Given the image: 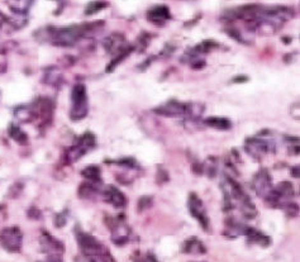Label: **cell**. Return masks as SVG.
Listing matches in <instances>:
<instances>
[{"label":"cell","instance_id":"cell-1","mask_svg":"<svg viewBox=\"0 0 300 262\" xmlns=\"http://www.w3.org/2000/svg\"><path fill=\"white\" fill-rule=\"evenodd\" d=\"M104 26L103 22H94V23H80L71 24L66 27H47L45 29L46 40L57 47H71L84 37L102 28Z\"/></svg>","mask_w":300,"mask_h":262},{"label":"cell","instance_id":"cell-2","mask_svg":"<svg viewBox=\"0 0 300 262\" xmlns=\"http://www.w3.org/2000/svg\"><path fill=\"white\" fill-rule=\"evenodd\" d=\"M222 189L223 194H224L226 208L228 210L233 208L239 209V212L248 219H253L257 215V209H256L255 204L252 203L250 196L245 193V190L236 180L227 176L223 181Z\"/></svg>","mask_w":300,"mask_h":262},{"label":"cell","instance_id":"cell-3","mask_svg":"<svg viewBox=\"0 0 300 262\" xmlns=\"http://www.w3.org/2000/svg\"><path fill=\"white\" fill-rule=\"evenodd\" d=\"M204 105L199 103H182L179 100H168L155 108V113L166 118H181L186 117L189 119H198L203 114Z\"/></svg>","mask_w":300,"mask_h":262},{"label":"cell","instance_id":"cell-4","mask_svg":"<svg viewBox=\"0 0 300 262\" xmlns=\"http://www.w3.org/2000/svg\"><path fill=\"white\" fill-rule=\"evenodd\" d=\"M73 231H75V238L78 241L79 248H80L81 253L85 257L99 260L100 257H103L108 252V248L97 237L91 236L88 232L83 231L79 226H76V228Z\"/></svg>","mask_w":300,"mask_h":262},{"label":"cell","instance_id":"cell-5","mask_svg":"<svg viewBox=\"0 0 300 262\" xmlns=\"http://www.w3.org/2000/svg\"><path fill=\"white\" fill-rule=\"evenodd\" d=\"M89 113V99L86 86L79 83L72 87L71 91V109L70 119L72 122H80L86 118Z\"/></svg>","mask_w":300,"mask_h":262},{"label":"cell","instance_id":"cell-6","mask_svg":"<svg viewBox=\"0 0 300 262\" xmlns=\"http://www.w3.org/2000/svg\"><path fill=\"white\" fill-rule=\"evenodd\" d=\"M246 151L250 156L256 160H260L267 154H274L276 149V143L271 137H269V133H260L246 140Z\"/></svg>","mask_w":300,"mask_h":262},{"label":"cell","instance_id":"cell-7","mask_svg":"<svg viewBox=\"0 0 300 262\" xmlns=\"http://www.w3.org/2000/svg\"><path fill=\"white\" fill-rule=\"evenodd\" d=\"M294 186L288 181H283L276 188H272L266 194L265 201L271 208L284 209L289 203H291V199L294 198Z\"/></svg>","mask_w":300,"mask_h":262},{"label":"cell","instance_id":"cell-8","mask_svg":"<svg viewBox=\"0 0 300 262\" xmlns=\"http://www.w3.org/2000/svg\"><path fill=\"white\" fill-rule=\"evenodd\" d=\"M95 146H97V138H95V136L90 132L84 133V135L80 136V137L78 138V141L67 149L66 154H65V158H66V161L69 163L78 162V161L85 156L89 151L95 148Z\"/></svg>","mask_w":300,"mask_h":262},{"label":"cell","instance_id":"cell-9","mask_svg":"<svg viewBox=\"0 0 300 262\" xmlns=\"http://www.w3.org/2000/svg\"><path fill=\"white\" fill-rule=\"evenodd\" d=\"M0 245L5 251L10 253H17L23 246V233L21 228L12 226L0 231Z\"/></svg>","mask_w":300,"mask_h":262},{"label":"cell","instance_id":"cell-10","mask_svg":"<svg viewBox=\"0 0 300 262\" xmlns=\"http://www.w3.org/2000/svg\"><path fill=\"white\" fill-rule=\"evenodd\" d=\"M188 209H189L192 217L198 220V223L204 231L211 232V220H209L208 212H207L203 200L195 193H192L188 198Z\"/></svg>","mask_w":300,"mask_h":262},{"label":"cell","instance_id":"cell-11","mask_svg":"<svg viewBox=\"0 0 300 262\" xmlns=\"http://www.w3.org/2000/svg\"><path fill=\"white\" fill-rule=\"evenodd\" d=\"M109 229H110V237L111 241L117 246H124L129 242L130 237H132V232L125 220L122 217L110 218L106 222Z\"/></svg>","mask_w":300,"mask_h":262},{"label":"cell","instance_id":"cell-12","mask_svg":"<svg viewBox=\"0 0 300 262\" xmlns=\"http://www.w3.org/2000/svg\"><path fill=\"white\" fill-rule=\"evenodd\" d=\"M41 250L50 258H62L65 253V246L61 241L51 236L48 232H42L40 238Z\"/></svg>","mask_w":300,"mask_h":262},{"label":"cell","instance_id":"cell-13","mask_svg":"<svg viewBox=\"0 0 300 262\" xmlns=\"http://www.w3.org/2000/svg\"><path fill=\"white\" fill-rule=\"evenodd\" d=\"M34 114V121H41L42 124L50 123L53 114V104L48 98H40L31 104Z\"/></svg>","mask_w":300,"mask_h":262},{"label":"cell","instance_id":"cell-14","mask_svg":"<svg viewBox=\"0 0 300 262\" xmlns=\"http://www.w3.org/2000/svg\"><path fill=\"white\" fill-rule=\"evenodd\" d=\"M103 46H104L106 52L113 54L114 57L132 48V46L128 45L127 40L122 33H111L110 35H108L104 40Z\"/></svg>","mask_w":300,"mask_h":262},{"label":"cell","instance_id":"cell-15","mask_svg":"<svg viewBox=\"0 0 300 262\" xmlns=\"http://www.w3.org/2000/svg\"><path fill=\"white\" fill-rule=\"evenodd\" d=\"M146 19L156 27H163L171 19L170 8L165 4L154 5L146 12Z\"/></svg>","mask_w":300,"mask_h":262},{"label":"cell","instance_id":"cell-16","mask_svg":"<svg viewBox=\"0 0 300 262\" xmlns=\"http://www.w3.org/2000/svg\"><path fill=\"white\" fill-rule=\"evenodd\" d=\"M102 198L105 203L110 204L117 209H122L127 205V198L124 194L113 185H106L105 189L102 190Z\"/></svg>","mask_w":300,"mask_h":262},{"label":"cell","instance_id":"cell-17","mask_svg":"<svg viewBox=\"0 0 300 262\" xmlns=\"http://www.w3.org/2000/svg\"><path fill=\"white\" fill-rule=\"evenodd\" d=\"M252 186L258 196L265 198L266 194L272 189V177L269 174V171L265 170V169L258 171L253 177Z\"/></svg>","mask_w":300,"mask_h":262},{"label":"cell","instance_id":"cell-18","mask_svg":"<svg viewBox=\"0 0 300 262\" xmlns=\"http://www.w3.org/2000/svg\"><path fill=\"white\" fill-rule=\"evenodd\" d=\"M182 252L185 255H205L207 247L198 237H190L182 244Z\"/></svg>","mask_w":300,"mask_h":262},{"label":"cell","instance_id":"cell-19","mask_svg":"<svg viewBox=\"0 0 300 262\" xmlns=\"http://www.w3.org/2000/svg\"><path fill=\"white\" fill-rule=\"evenodd\" d=\"M102 184H92V182H83L79 188V196L85 200H95L99 196H102V189H100Z\"/></svg>","mask_w":300,"mask_h":262},{"label":"cell","instance_id":"cell-20","mask_svg":"<svg viewBox=\"0 0 300 262\" xmlns=\"http://www.w3.org/2000/svg\"><path fill=\"white\" fill-rule=\"evenodd\" d=\"M246 236H247L248 244L261 246L262 248H267L271 246V242H272L271 238H270L269 236H266V234H264L262 232L257 231V229H255V228L250 227Z\"/></svg>","mask_w":300,"mask_h":262},{"label":"cell","instance_id":"cell-21","mask_svg":"<svg viewBox=\"0 0 300 262\" xmlns=\"http://www.w3.org/2000/svg\"><path fill=\"white\" fill-rule=\"evenodd\" d=\"M34 0H8V7L14 14L24 15L31 9Z\"/></svg>","mask_w":300,"mask_h":262},{"label":"cell","instance_id":"cell-22","mask_svg":"<svg viewBox=\"0 0 300 262\" xmlns=\"http://www.w3.org/2000/svg\"><path fill=\"white\" fill-rule=\"evenodd\" d=\"M81 175L85 177L86 181L92 182V184H102L103 179H102V170L98 165H90L88 167L84 169L81 171Z\"/></svg>","mask_w":300,"mask_h":262},{"label":"cell","instance_id":"cell-23","mask_svg":"<svg viewBox=\"0 0 300 262\" xmlns=\"http://www.w3.org/2000/svg\"><path fill=\"white\" fill-rule=\"evenodd\" d=\"M14 118L19 123H32L34 122V114L32 110L31 104L17 106L14 110Z\"/></svg>","mask_w":300,"mask_h":262},{"label":"cell","instance_id":"cell-24","mask_svg":"<svg viewBox=\"0 0 300 262\" xmlns=\"http://www.w3.org/2000/svg\"><path fill=\"white\" fill-rule=\"evenodd\" d=\"M204 123L208 127L214 128V129L218 130H228L232 128V122L230 119L223 118V117H209V118H207L204 121Z\"/></svg>","mask_w":300,"mask_h":262},{"label":"cell","instance_id":"cell-25","mask_svg":"<svg viewBox=\"0 0 300 262\" xmlns=\"http://www.w3.org/2000/svg\"><path fill=\"white\" fill-rule=\"evenodd\" d=\"M8 133H9L10 138L14 140L18 144H22V146L28 144V141H29L28 136H27V133L24 132V130L22 129L18 124H15V123H12V124H10L9 129H8Z\"/></svg>","mask_w":300,"mask_h":262},{"label":"cell","instance_id":"cell-26","mask_svg":"<svg viewBox=\"0 0 300 262\" xmlns=\"http://www.w3.org/2000/svg\"><path fill=\"white\" fill-rule=\"evenodd\" d=\"M108 3L104 2V0H92V2H90L88 5H86L85 8V15H94L97 14V13L102 12L103 9H105L106 7H108Z\"/></svg>","mask_w":300,"mask_h":262},{"label":"cell","instance_id":"cell-27","mask_svg":"<svg viewBox=\"0 0 300 262\" xmlns=\"http://www.w3.org/2000/svg\"><path fill=\"white\" fill-rule=\"evenodd\" d=\"M152 205V198L151 196H142L138 201V210L143 212V210L148 209Z\"/></svg>","mask_w":300,"mask_h":262},{"label":"cell","instance_id":"cell-28","mask_svg":"<svg viewBox=\"0 0 300 262\" xmlns=\"http://www.w3.org/2000/svg\"><path fill=\"white\" fill-rule=\"evenodd\" d=\"M8 70V56L5 51L0 50V73H5Z\"/></svg>","mask_w":300,"mask_h":262},{"label":"cell","instance_id":"cell-29","mask_svg":"<svg viewBox=\"0 0 300 262\" xmlns=\"http://www.w3.org/2000/svg\"><path fill=\"white\" fill-rule=\"evenodd\" d=\"M66 215H64L62 213H60V214L56 215V219H54V224H56L57 228H61L64 227L65 224H66Z\"/></svg>","mask_w":300,"mask_h":262},{"label":"cell","instance_id":"cell-30","mask_svg":"<svg viewBox=\"0 0 300 262\" xmlns=\"http://www.w3.org/2000/svg\"><path fill=\"white\" fill-rule=\"evenodd\" d=\"M8 23H9V18H7L2 12H0V29H2L3 27Z\"/></svg>","mask_w":300,"mask_h":262},{"label":"cell","instance_id":"cell-31","mask_svg":"<svg viewBox=\"0 0 300 262\" xmlns=\"http://www.w3.org/2000/svg\"><path fill=\"white\" fill-rule=\"evenodd\" d=\"M146 258H147V261H148V262H159V261H157V258L155 257V256L152 255V253H148Z\"/></svg>","mask_w":300,"mask_h":262},{"label":"cell","instance_id":"cell-32","mask_svg":"<svg viewBox=\"0 0 300 262\" xmlns=\"http://www.w3.org/2000/svg\"><path fill=\"white\" fill-rule=\"evenodd\" d=\"M46 262H64V261H62V258H50V260Z\"/></svg>","mask_w":300,"mask_h":262},{"label":"cell","instance_id":"cell-33","mask_svg":"<svg viewBox=\"0 0 300 262\" xmlns=\"http://www.w3.org/2000/svg\"><path fill=\"white\" fill-rule=\"evenodd\" d=\"M3 208H4V207H2V205H0V209H3Z\"/></svg>","mask_w":300,"mask_h":262},{"label":"cell","instance_id":"cell-34","mask_svg":"<svg viewBox=\"0 0 300 262\" xmlns=\"http://www.w3.org/2000/svg\"><path fill=\"white\" fill-rule=\"evenodd\" d=\"M56 2H62V0H56Z\"/></svg>","mask_w":300,"mask_h":262},{"label":"cell","instance_id":"cell-35","mask_svg":"<svg viewBox=\"0 0 300 262\" xmlns=\"http://www.w3.org/2000/svg\"><path fill=\"white\" fill-rule=\"evenodd\" d=\"M143 262H148V261H147V258H146V261H143Z\"/></svg>","mask_w":300,"mask_h":262},{"label":"cell","instance_id":"cell-36","mask_svg":"<svg viewBox=\"0 0 300 262\" xmlns=\"http://www.w3.org/2000/svg\"><path fill=\"white\" fill-rule=\"evenodd\" d=\"M193 262V261H192ZM194 262H196V261H194ZM200 262H203V261H200Z\"/></svg>","mask_w":300,"mask_h":262}]
</instances>
